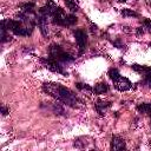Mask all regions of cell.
Returning a JSON list of instances; mask_svg holds the SVG:
<instances>
[{
	"instance_id": "6da1fadb",
	"label": "cell",
	"mask_w": 151,
	"mask_h": 151,
	"mask_svg": "<svg viewBox=\"0 0 151 151\" xmlns=\"http://www.w3.org/2000/svg\"><path fill=\"white\" fill-rule=\"evenodd\" d=\"M44 91L47 92L48 94H51L52 97L57 98L58 100L63 101L64 104L68 105V106H72V107H76L77 104H78V99L77 97L73 94L72 91H70L68 88L59 85V84H52V83H46L44 84L42 86Z\"/></svg>"
},
{
	"instance_id": "7a4b0ae2",
	"label": "cell",
	"mask_w": 151,
	"mask_h": 151,
	"mask_svg": "<svg viewBox=\"0 0 151 151\" xmlns=\"http://www.w3.org/2000/svg\"><path fill=\"white\" fill-rule=\"evenodd\" d=\"M50 55H51V58H53L58 61H73L74 60L73 57H71L70 54L64 52L60 48V46L54 45V44L50 46Z\"/></svg>"
},
{
	"instance_id": "3957f363",
	"label": "cell",
	"mask_w": 151,
	"mask_h": 151,
	"mask_svg": "<svg viewBox=\"0 0 151 151\" xmlns=\"http://www.w3.org/2000/svg\"><path fill=\"white\" fill-rule=\"evenodd\" d=\"M42 61L45 63L46 67L50 68L51 71L57 72V73H63V74H65V72H64V70H63V66H60V64H59L58 60H55V59H53V58L50 57V58H47V59H42Z\"/></svg>"
},
{
	"instance_id": "277c9868",
	"label": "cell",
	"mask_w": 151,
	"mask_h": 151,
	"mask_svg": "<svg viewBox=\"0 0 151 151\" xmlns=\"http://www.w3.org/2000/svg\"><path fill=\"white\" fill-rule=\"evenodd\" d=\"M53 18V22L57 24V25H60V26H64V25H67V15L65 14V12L61 9V8H57V11L54 12V14L52 15Z\"/></svg>"
},
{
	"instance_id": "5b68a950",
	"label": "cell",
	"mask_w": 151,
	"mask_h": 151,
	"mask_svg": "<svg viewBox=\"0 0 151 151\" xmlns=\"http://www.w3.org/2000/svg\"><path fill=\"white\" fill-rule=\"evenodd\" d=\"M113 83H114V87H116L117 90H119V91H127V90H130V88L132 87L131 81H130L127 78H124V77H122V76H120L118 79L113 80Z\"/></svg>"
},
{
	"instance_id": "8992f818",
	"label": "cell",
	"mask_w": 151,
	"mask_h": 151,
	"mask_svg": "<svg viewBox=\"0 0 151 151\" xmlns=\"http://www.w3.org/2000/svg\"><path fill=\"white\" fill-rule=\"evenodd\" d=\"M74 38H76V41H77L80 53H81L86 45V33L83 29H77V31H74Z\"/></svg>"
},
{
	"instance_id": "52a82bcc",
	"label": "cell",
	"mask_w": 151,
	"mask_h": 151,
	"mask_svg": "<svg viewBox=\"0 0 151 151\" xmlns=\"http://www.w3.org/2000/svg\"><path fill=\"white\" fill-rule=\"evenodd\" d=\"M57 5L53 2V1H47L46 2V5L45 6H42L41 8H40V13L42 14V15H46V17H48V15H53L54 14V12L57 11Z\"/></svg>"
},
{
	"instance_id": "ba28073f",
	"label": "cell",
	"mask_w": 151,
	"mask_h": 151,
	"mask_svg": "<svg viewBox=\"0 0 151 151\" xmlns=\"http://www.w3.org/2000/svg\"><path fill=\"white\" fill-rule=\"evenodd\" d=\"M111 149L112 150H123L125 149V142L123 138L114 136L112 137V142H111Z\"/></svg>"
},
{
	"instance_id": "9c48e42d",
	"label": "cell",
	"mask_w": 151,
	"mask_h": 151,
	"mask_svg": "<svg viewBox=\"0 0 151 151\" xmlns=\"http://www.w3.org/2000/svg\"><path fill=\"white\" fill-rule=\"evenodd\" d=\"M38 24H39V27H40V31L44 35H47L48 33V24H47V17L46 15H40L39 19H38Z\"/></svg>"
},
{
	"instance_id": "30bf717a",
	"label": "cell",
	"mask_w": 151,
	"mask_h": 151,
	"mask_svg": "<svg viewBox=\"0 0 151 151\" xmlns=\"http://www.w3.org/2000/svg\"><path fill=\"white\" fill-rule=\"evenodd\" d=\"M93 91H94L96 93H98V94H103V93H105V92L109 91V86H107V84H105V83H100V84H97V85L94 86Z\"/></svg>"
},
{
	"instance_id": "8fae6325",
	"label": "cell",
	"mask_w": 151,
	"mask_h": 151,
	"mask_svg": "<svg viewBox=\"0 0 151 151\" xmlns=\"http://www.w3.org/2000/svg\"><path fill=\"white\" fill-rule=\"evenodd\" d=\"M138 111L142 112V113H147V114H151V104L149 103H144V104H140L138 107Z\"/></svg>"
},
{
	"instance_id": "7c38bea8",
	"label": "cell",
	"mask_w": 151,
	"mask_h": 151,
	"mask_svg": "<svg viewBox=\"0 0 151 151\" xmlns=\"http://www.w3.org/2000/svg\"><path fill=\"white\" fill-rule=\"evenodd\" d=\"M110 106V103H104V101H99L96 107H97V111L100 113V114H104V112L106 111V109Z\"/></svg>"
},
{
	"instance_id": "4fadbf2b",
	"label": "cell",
	"mask_w": 151,
	"mask_h": 151,
	"mask_svg": "<svg viewBox=\"0 0 151 151\" xmlns=\"http://www.w3.org/2000/svg\"><path fill=\"white\" fill-rule=\"evenodd\" d=\"M65 4H66V6H67L72 12H77V11L79 9L78 4L76 2V0H65Z\"/></svg>"
},
{
	"instance_id": "5bb4252c",
	"label": "cell",
	"mask_w": 151,
	"mask_h": 151,
	"mask_svg": "<svg viewBox=\"0 0 151 151\" xmlns=\"http://www.w3.org/2000/svg\"><path fill=\"white\" fill-rule=\"evenodd\" d=\"M109 76H110V78H111L112 80H116V79H118V78L120 77L118 70H116V68H110V71H109Z\"/></svg>"
},
{
	"instance_id": "9a60e30c",
	"label": "cell",
	"mask_w": 151,
	"mask_h": 151,
	"mask_svg": "<svg viewBox=\"0 0 151 151\" xmlns=\"http://www.w3.org/2000/svg\"><path fill=\"white\" fill-rule=\"evenodd\" d=\"M33 8H34V4H32V2H27V4H22L21 5V9L24 12H32Z\"/></svg>"
},
{
	"instance_id": "2e32d148",
	"label": "cell",
	"mask_w": 151,
	"mask_h": 151,
	"mask_svg": "<svg viewBox=\"0 0 151 151\" xmlns=\"http://www.w3.org/2000/svg\"><path fill=\"white\" fill-rule=\"evenodd\" d=\"M122 14L124 17H137V13L133 12V11H131V9H123L122 11Z\"/></svg>"
},
{
	"instance_id": "e0dca14e",
	"label": "cell",
	"mask_w": 151,
	"mask_h": 151,
	"mask_svg": "<svg viewBox=\"0 0 151 151\" xmlns=\"http://www.w3.org/2000/svg\"><path fill=\"white\" fill-rule=\"evenodd\" d=\"M77 87L79 88V90H81V91H92V88L88 86V85H86V84H81V83H78L77 84Z\"/></svg>"
},
{
	"instance_id": "ac0fdd59",
	"label": "cell",
	"mask_w": 151,
	"mask_h": 151,
	"mask_svg": "<svg viewBox=\"0 0 151 151\" xmlns=\"http://www.w3.org/2000/svg\"><path fill=\"white\" fill-rule=\"evenodd\" d=\"M77 22V17L73 15V14H70L67 15V25H73Z\"/></svg>"
},
{
	"instance_id": "d6986e66",
	"label": "cell",
	"mask_w": 151,
	"mask_h": 151,
	"mask_svg": "<svg viewBox=\"0 0 151 151\" xmlns=\"http://www.w3.org/2000/svg\"><path fill=\"white\" fill-rule=\"evenodd\" d=\"M144 25H145L147 28H151V20H150V19H144Z\"/></svg>"
},
{
	"instance_id": "ffe728a7",
	"label": "cell",
	"mask_w": 151,
	"mask_h": 151,
	"mask_svg": "<svg viewBox=\"0 0 151 151\" xmlns=\"http://www.w3.org/2000/svg\"><path fill=\"white\" fill-rule=\"evenodd\" d=\"M7 113H8V110H7L6 107H2V114H4V116H6Z\"/></svg>"
},
{
	"instance_id": "44dd1931",
	"label": "cell",
	"mask_w": 151,
	"mask_h": 151,
	"mask_svg": "<svg viewBox=\"0 0 151 151\" xmlns=\"http://www.w3.org/2000/svg\"><path fill=\"white\" fill-rule=\"evenodd\" d=\"M119 1H127V0H119Z\"/></svg>"
}]
</instances>
